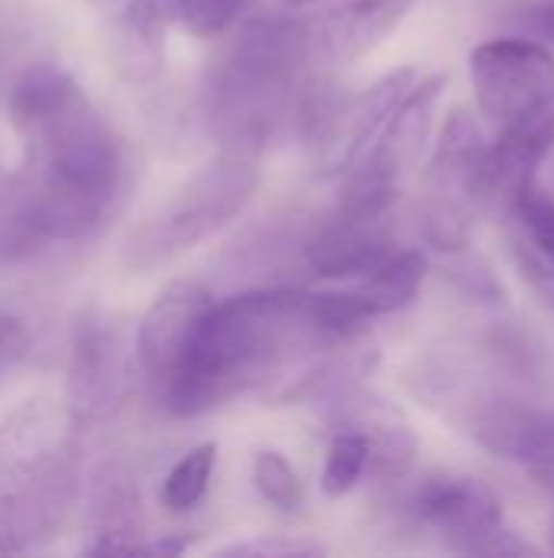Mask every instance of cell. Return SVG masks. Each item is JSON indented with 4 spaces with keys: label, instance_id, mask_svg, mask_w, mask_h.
Masks as SVG:
<instances>
[{
    "label": "cell",
    "instance_id": "cell-1",
    "mask_svg": "<svg viewBox=\"0 0 554 558\" xmlns=\"http://www.w3.org/2000/svg\"><path fill=\"white\" fill-rule=\"evenodd\" d=\"M7 114L23 137V180L33 186L49 232L82 242L118 206L124 154L114 128L82 82L56 62H29L7 85Z\"/></svg>",
    "mask_w": 554,
    "mask_h": 558
},
{
    "label": "cell",
    "instance_id": "cell-2",
    "mask_svg": "<svg viewBox=\"0 0 554 558\" xmlns=\"http://www.w3.org/2000/svg\"><path fill=\"white\" fill-rule=\"evenodd\" d=\"M336 343L343 337L330 327L317 291L264 288L212 301L153 402L173 418H199L238 396L281 383Z\"/></svg>",
    "mask_w": 554,
    "mask_h": 558
},
{
    "label": "cell",
    "instance_id": "cell-3",
    "mask_svg": "<svg viewBox=\"0 0 554 558\" xmlns=\"http://www.w3.org/2000/svg\"><path fill=\"white\" fill-rule=\"evenodd\" d=\"M323 65L300 7L248 20L206 72L202 108L222 147L258 150L291 124H313Z\"/></svg>",
    "mask_w": 554,
    "mask_h": 558
},
{
    "label": "cell",
    "instance_id": "cell-4",
    "mask_svg": "<svg viewBox=\"0 0 554 558\" xmlns=\"http://www.w3.org/2000/svg\"><path fill=\"white\" fill-rule=\"evenodd\" d=\"M82 418L65 399L36 396L0 422V556L59 539L78 500Z\"/></svg>",
    "mask_w": 554,
    "mask_h": 558
},
{
    "label": "cell",
    "instance_id": "cell-5",
    "mask_svg": "<svg viewBox=\"0 0 554 558\" xmlns=\"http://www.w3.org/2000/svg\"><path fill=\"white\" fill-rule=\"evenodd\" d=\"M258 183V150L222 147L147 222L127 235L121 252L124 265L131 271H150L212 239L251 203Z\"/></svg>",
    "mask_w": 554,
    "mask_h": 558
},
{
    "label": "cell",
    "instance_id": "cell-6",
    "mask_svg": "<svg viewBox=\"0 0 554 558\" xmlns=\"http://www.w3.org/2000/svg\"><path fill=\"white\" fill-rule=\"evenodd\" d=\"M444 75H428L411 88V95L392 114L372 150L343 177L336 209L356 216H392L405 183L421 167L434 128V108L444 95Z\"/></svg>",
    "mask_w": 554,
    "mask_h": 558
},
{
    "label": "cell",
    "instance_id": "cell-7",
    "mask_svg": "<svg viewBox=\"0 0 554 558\" xmlns=\"http://www.w3.org/2000/svg\"><path fill=\"white\" fill-rule=\"evenodd\" d=\"M415 520L457 556H535L506 520L503 500L490 484L470 474L441 471L421 481L411 497Z\"/></svg>",
    "mask_w": 554,
    "mask_h": 558
},
{
    "label": "cell",
    "instance_id": "cell-8",
    "mask_svg": "<svg viewBox=\"0 0 554 558\" xmlns=\"http://www.w3.org/2000/svg\"><path fill=\"white\" fill-rule=\"evenodd\" d=\"M487 147L473 114L454 108L424 170V235L438 252L457 255L470 242Z\"/></svg>",
    "mask_w": 554,
    "mask_h": 558
},
{
    "label": "cell",
    "instance_id": "cell-9",
    "mask_svg": "<svg viewBox=\"0 0 554 558\" xmlns=\"http://www.w3.org/2000/svg\"><path fill=\"white\" fill-rule=\"evenodd\" d=\"M421 82V72L405 65L379 82L327 98L317 108V118L310 124V144H313V170L323 180L346 177L379 141L392 114L402 108V101L411 95V88Z\"/></svg>",
    "mask_w": 554,
    "mask_h": 558
},
{
    "label": "cell",
    "instance_id": "cell-10",
    "mask_svg": "<svg viewBox=\"0 0 554 558\" xmlns=\"http://www.w3.org/2000/svg\"><path fill=\"white\" fill-rule=\"evenodd\" d=\"M480 114L496 128L539 108L554 92V52L535 39H490L470 52Z\"/></svg>",
    "mask_w": 554,
    "mask_h": 558
},
{
    "label": "cell",
    "instance_id": "cell-11",
    "mask_svg": "<svg viewBox=\"0 0 554 558\" xmlns=\"http://www.w3.org/2000/svg\"><path fill=\"white\" fill-rule=\"evenodd\" d=\"M212 301L216 298L209 294L206 284L193 281V278H176L167 288H160V294L140 317L134 353H137L140 376L153 399L163 392V386L176 373V366H180L202 314L212 307Z\"/></svg>",
    "mask_w": 554,
    "mask_h": 558
},
{
    "label": "cell",
    "instance_id": "cell-12",
    "mask_svg": "<svg viewBox=\"0 0 554 558\" xmlns=\"http://www.w3.org/2000/svg\"><path fill=\"white\" fill-rule=\"evenodd\" d=\"M554 147V92L529 114L516 118L513 124L500 128L496 144L487 147L483 170H480V203L500 206L503 213L509 203L535 183L539 167Z\"/></svg>",
    "mask_w": 554,
    "mask_h": 558
},
{
    "label": "cell",
    "instance_id": "cell-13",
    "mask_svg": "<svg viewBox=\"0 0 554 558\" xmlns=\"http://www.w3.org/2000/svg\"><path fill=\"white\" fill-rule=\"evenodd\" d=\"M411 7L415 0H310L300 10L323 65H346L398 29Z\"/></svg>",
    "mask_w": 554,
    "mask_h": 558
},
{
    "label": "cell",
    "instance_id": "cell-14",
    "mask_svg": "<svg viewBox=\"0 0 554 558\" xmlns=\"http://www.w3.org/2000/svg\"><path fill=\"white\" fill-rule=\"evenodd\" d=\"M395 252L398 248L389 216H356L343 209L313 226L304 242L307 265L323 278H366Z\"/></svg>",
    "mask_w": 554,
    "mask_h": 558
},
{
    "label": "cell",
    "instance_id": "cell-15",
    "mask_svg": "<svg viewBox=\"0 0 554 558\" xmlns=\"http://www.w3.org/2000/svg\"><path fill=\"white\" fill-rule=\"evenodd\" d=\"M477 441L496 458H509L554 500V412L519 402H487L473 418Z\"/></svg>",
    "mask_w": 554,
    "mask_h": 558
},
{
    "label": "cell",
    "instance_id": "cell-16",
    "mask_svg": "<svg viewBox=\"0 0 554 558\" xmlns=\"http://www.w3.org/2000/svg\"><path fill=\"white\" fill-rule=\"evenodd\" d=\"M140 536L144 513L134 477L121 464H101L91 474L82 556H137Z\"/></svg>",
    "mask_w": 554,
    "mask_h": 558
},
{
    "label": "cell",
    "instance_id": "cell-17",
    "mask_svg": "<svg viewBox=\"0 0 554 558\" xmlns=\"http://www.w3.org/2000/svg\"><path fill=\"white\" fill-rule=\"evenodd\" d=\"M118 389L114 333L95 314L85 311L72 327V363H69V402L82 422L101 415Z\"/></svg>",
    "mask_w": 554,
    "mask_h": 558
},
{
    "label": "cell",
    "instance_id": "cell-18",
    "mask_svg": "<svg viewBox=\"0 0 554 558\" xmlns=\"http://www.w3.org/2000/svg\"><path fill=\"white\" fill-rule=\"evenodd\" d=\"M343 425L359 428L372 445V471L379 481H402L418 454V441L411 428L376 399H346L343 402Z\"/></svg>",
    "mask_w": 554,
    "mask_h": 558
},
{
    "label": "cell",
    "instance_id": "cell-19",
    "mask_svg": "<svg viewBox=\"0 0 554 558\" xmlns=\"http://www.w3.org/2000/svg\"><path fill=\"white\" fill-rule=\"evenodd\" d=\"M424 275H428V262L421 252H395L382 268H376L372 275L362 278L356 294L362 298L369 317L379 320V317L398 314L408 304H415V298L424 284Z\"/></svg>",
    "mask_w": 554,
    "mask_h": 558
},
{
    "label": "cell",
    "instance_id": "cell-20",
    "mask_svg": "<svg viewBox=\"0 0 554 558\" xmlns=\"http://www.w3.org/2000/svg\"><path fill=\"white\" fill-rule=\"evenodd\" d=\"M506 239L554 268V199L535 183L509 203Z\"/></svg>",
    "mask_w": 554,
    "mask_h": 558
},
{
    "label": "cell",
    "instance_id": "cell-21",
    "mask_svg": "<svg viewBox=\"0 0 554 558\" xmlns=\"http://www.w3.org/2000/svg\"><path fill=\"white\" fill-rule=\"evenodd\" d=\"M216 458H219V448L216 441H202L196 445L193 451H186L163 477L160 484V504L170 510V513H189L202 504L209 484H212V474H216Z\"/></svg>",
    "mask_w": 554,
    "mask_h": 558
},
{
    "label": "cell",
    "instance_id": "cell-22",
    "mask_svg": "<svg viewBox=\"0 0 554 558\" xmlns=\"http://www.w3.org/2000/svg\"><path fill=\"white\" fill-rule=\"evenodd\" d=\"M369 471H372V445H369V438L353 425H340L333 432L327 464H323V474H320L323 494L333 497V500L346 497Z\"/></svg>",
    "mask_w": 554,
    "mask_h": 558
},
{
    "label": "cell",
    "instance_id": "cell-23",
    "mask_svg": "<svg viewBox=\"0 0 554 558\" xmlns=\"http://www.w3.org/2000/svg\"><path fill=\"white\" fill-rule=\"evenodd\" d=\"M150 7L170 26H183L186 33L209 39L232 29L251 0H150Z\"/></svg>",
    "mask_w": 554,
    "mask_h": 558
},
{
    "label": "cell",
    "instance_id": "cell-24",
    "mask_svg": "<svg viewBox=\"0 0 554 558\" xmlns=\"http://www.w3.org/2000/svg\"><path fill=\"white\" fill-rule=\"evenodd\" d=\"M251 477H255V487L264 497V504H271L278 513H300V507H304V484H300L294 464L281 451H274V448L255 451Z\"/></svg>",
    "mask_w": 554,
    "mask_h": 558
},
{
    "label": "cell",
    "instance_id": "cell-25",
    "mask_svg": "<svg viewBox=\"0 0 554 558\" xmlns=\"http://www.w3.org/2000/svg\"><path fill=\"white\" fill-rule=\"evenodd\" d=\"M509 252H513V262H516V268H519V275H522V281L532 288V294L549 307L554 314V268L552 265H545L542 258H535L532 252H526L522 245H513L509 242Z\"/></svg>",
    "mask_w": 554,
    "mask_h": 558
},
{
    "label": "cell",
    "instance_id": "cell-26",
    "mask_svg": "<svg viewBox=\"0 0 554 558\" xmlns=\"http://www.w3.org/2000/svg\"><path fill=\"white\" fill-rule=\"evenodd\" d=\"M29 353V330L23 324V317L0 311V379L16 369Z\"/></svg>",
    "mask_w": 554,
    "mask_h": 558
},
{
    "label": "cell",
    "instance_id": "cell-27",
    "mask_svg": "<svg viewBox=\"0 0 554 558\" xmlns=\"http://www.w3.org/2000/svg\"><path fill=\"white\" fill-rule=\"evenodd\" d=\"M323 549L317 543H297V539H248V543H232L219 549V556H320Z\"/></svg>",
    "mask_w": 554,
    "mask_h": 558
},
{
    "label": "cell",
    "instance_id": "cell-28",
    "mask_svg": "<svg viewBox=\"0 0 554 558\" xmlns=\"http://www.w3.org/2000/svg\"><path fill=\"white\" fill-rule=\"evenodd\" d=\"M526 26L535 29L549 46H554V0H545V3H535L526 10Z\"/></svg>",
    "mask_w": 554,
    "mask_h": 558
},
{
    "label": "cell",
    "instance_id": "cell-29",
    "mask_svg": "<svg viewBox=\"0 0 554 558\" xmlns=\"http://www.w3.org/2000/svg\"><path fill=\"white\" fill-rule=\"evenodd\" d=\"M549 539H552V553H554V517H552V523H549Z\"/></svg>",
    "mask_w": 554,
    "mask_h": 558
}]
</instances>
